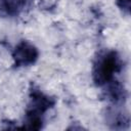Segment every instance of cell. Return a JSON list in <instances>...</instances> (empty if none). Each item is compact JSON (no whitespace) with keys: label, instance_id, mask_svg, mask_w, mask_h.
<instances>
[{"label":"cell","instance_id":"8","mask_svg":"<svg viewBox=\"0 0 131 131\" xmlns=\"http://www.w3.org/2000/svg\"><path fill=\"white\" fill-rule=\"evenodd\" d=\"M116 4L123 14H125V15L130 14L131 0H116Z\"/></svg>","mask_w":131,"mask_h":131},{"label":"cell","instance_id":"1","mask_svg":"<svg viewBox=\"0 0 131 131\" xmlns=\"http://www.w3.org/2000/svg\"><path fill=\"white\" fill-rule=\"evenodd\" d=\"M28 97L24 121L18 129L41 130L44 127L47 112L55 106L57 100L54 96L45 93L33 82L30 83Z\"/></svg>","mask_w":131,"mask_h":131},{"label":"cell","instance_id":"5","mask_svg":"<svg viewBox=\"0 0 131 131\" xmlns=\"http://www.w3.org/2000/svg\"><path fill=\"white\" fill-rule=\"evenodd\" d=\"M121 106L110 105L104 115L105 124L114 130H125L130 127V118L128 113L120 108Z\"/></svg>","mask_w":131,"mask_h":131},{"label":"cell","instance_id":"3","mask_svg":"<svg viewBox=\"0 0 131 131\" xmlns=\"http://www.w3.org/2000/svg\"><path fill=\"white\" fill-rule=\"evenodd\" d=\"M12 68L21 69L34 66L39 59L38 48L28 40H20L11 51Z\"/></svg>","mask_w":131,"mask_h":131},{"label":"cell","instance_id":"6","mask_svg":"<svg viewBox=\"0 0 131 131\" xmlns=\"http://www.w3.org/2000/svg\"><path fill=\"white\" fill-rule=\"evenodd\" d=\"M33 2V0H0V16L17 17Z\"/></svg>","mask_w":131,"mask_h":131},{"label":"cell","instance_id":"2","mask_svg":"<svg viewBox=\"0 0 131 131\" xmlns=\"http://www.w3.org/2000/svg\"><path fill=\"white\" fill-rule=\"evenodd\" d=\"M123 70V60L118 51L103 50L95 57L92 66V80L95 86L103 87L113 80Z\"/></svg>","mask_w":131,"mask_h":131},{"label":"cell","instance_id":"4","mask_svg":"<svg viewBox=\"0 0 131 131\" xmlns=\"http://www.w3.org/2000/svg\"><path fill=\"white\" fill-rule=\"evenodd\" d=\"M103 90L104 98L110 102V105L123 106L127 100V90L125 86L117 79L106 84Z\"/></svg>","mask_w":131,"mask_h":131},{"label":"cell","instance_id":"7","mask_svg":"<svg viewBox=\"0 0 131 131\" xmlns=\"http://www.w3.org/2000/svg\"><path fill=\"white\" fill-rule=\"evenodd\" d=\"M37 2V5L39 6L40 9L46 10V11H51L56 8L58 0H35Z\"/></svg>","mask_w":131,"mask_h":131}]
</instances>
